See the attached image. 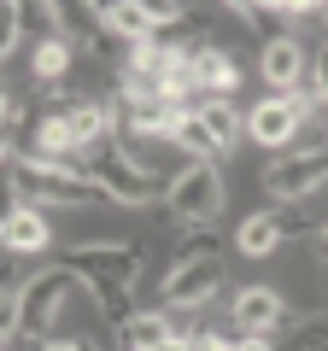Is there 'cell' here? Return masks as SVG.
I'll return each instance as SVG.
<instances>
[{"label": "cell", "instance_id": "obj_1", "mask_svg": "<svg viewBox=\"0 0 328 351\" xmlns=\"http://www.w3.org/2000/svg\"><path fill=\"white\" fill-rule=\"evenodd\" d=\"M6 182H12L18 205H36V199H47V205H89V199H106L89 176L65 170V164H47V158H36V152H6Z\"/></svg>", "mask_w": 328, "mask_h": 351}, {"label": "cell", "instance_id": "obj_2", "mask_svg": "<svg viewBox=\"0 0 328 351\" xmlns=\"http://www.w3.org/2000/svg\"><path fill=\"white\" fill-rule=\"evenodd\" d=\"M59 263L82 281H135L147 269V252L135 240H82V246H65Z\"/></svg>", "mask_w": 328, "mask_h": 351}, {"label": "cell", "instance_id": "obj_3", "mask_svg": "<svg viewBox=\"0 0 328 351\" xmlns=\"http://www.w3.org/2000/svg\"><path fill=\"white\" fill-rule=\"evenodd\" d=\"M164 205L182 217L188 228H211V217L223 211V176L217 164H188L164 182Z\"/></svg>", "mask_w": 328, "mask_h": 351}, {"label": "cell", "instance_id": "obj_4", "mask_svg": "<svg viewBox=\"0 0 328 351\" xmlns=\"http://www.w3.org/2000/svg\"><path fill=\"white\" fill-rule=\"evenodd\" d=\"M76 287H82V276H71L65 263H53V269H41V276H30V281H18V322H24V339L41 346V334L53 328L65 293H76Z\"/></svg>", "mask_w": 328, "mask_h": 351}, {"label": "cell", "instance_id": "obj_5", "mask_svg": "<svg viewBox=\"0 0 328 351\" xmlns=\"http://www.w3.org/2000/svg\"><path fill=\"white\" fill-rule=\"evenodd\" d=\"M323 182H328V147H316V152H281V158L264 170V193L281 199V205L311 199Z\"/></svg>", "mask_w": 328, "mask_h": 351}, {"label": "cell", "instance_id": "obj_6", "mask_svg": "<svg viewBox=\"0 0 328 351\" xmlns=\"http://www.w3.org/2000/svg\"><path fill=\"white\" fill-rule=\"evenodd\" d=\"M223 276H229L223 258H188V263H176V269L164 276V304H170V311H205V304L223 293Z\"/></svg>", "mask_w": 328, "mask_h": 351}, {"label": "cell", "instance_id": "obj_7", "mask_svg": "<svg viewBox=\"0 0 328 351\" xmlns=\"http://www.w3.org/2000/svg\"><path fill=\"white\" fill-rule=\"evenodd\" d=\"M305 123V94H270L264 106H253V117H246V135L258 141V147L281 152L293 135H299Z\"/></svg>", "mask_w": 328, "mask_h": 351}, {"label": "cell", "instance_id": "obj_8", "mask_svg": "<svg viewBox=\"0 0 328 351\" xmlns=\"http://www.w3.org/2000/svg\"><path fill=\"white\" fill-rule=\"evenodd\" d=\"M229 322H235V334H258V339H270L276 328H288L293 316H288V299H281L276 287H240L235 304H229Z\"/></svg>", "mask_w": 328, "mask_h": 351}, {"label": "cell", "instance_id": "obj_9", "mask_svg": "<svg viewBox=\"0 0 328 351\" xmlns=\"http://www.w3.org/2000/svg\"><path fill=\"white\" fill-rule=\"evenodd\" d=\"M112 112H117V129L124 135H176V123H182V106L176 100H112Z\"/></svg>", "mask_w": 328, "mask_h": 351}, {"label": "cell", "instance_id": "obj_10", "mask_svg": "<svg viewBox=\"0 0 328 351\" xmlns=\"http://www.w3.org/2000/svg\"><path fill=\"white\" fill-rule=\"evenodd\" d=\"M100 18H106V29H112V36L135 41V47H147V41H159V36H164L159 12H152V0H106Z\"/></svg>", "mask_w": 328, "mask_h": 351}, {"label": "cell", "instance_id": "obj_11", "mask_svg": "<svg viewBox=\"0 0 328 351\" xmlns=\"http://www.w3.org/2000/svg\"><path fill=\"white\" fill-rule=\"evenodd\" d=\"M0 240H6L12 258H30V252H47L53 246V223H47V211H36V205H12Z\"/></svg>", "mask_w": 328, "mask_h": 351}, {"label": "cell", "instance_id": "obj_12", "mask_svg": "<svg viewBox=\"0 0 328 351\" xmlns=\"http://www.w3.org/2000/svg\"><path fill=\"white\" fill-rule=\"evenodd\" d=\"M194 76H200L205 100H229L240 88V64H235V53H223V47H205L200 59H194Z\"/></svg>", "mask_w": 328, "mask_h": 351}, {"label": "cell", "instance_id": "obj_13", "mask_svg": "<svg viewBox=\"0 0 328 351\" xmlns=\"http://www.w3.org/2000/svg\"><path fill=\"white\" fill-rule=\"evenodd\" d=\"M240 24L253 29L264 47H276V41H293V12L288 6H270V0H246V6H235Z\"/></svg>", "mask_w": 328, "mask_h": 351}, {"label": "cell", "instance_id": "obj_14", "mask_svg": "<svg viewBox=\"0 0 328 351\" xmlns=\"http://www.w3.org/2000/svg\"><path fill=\"white\" fill-rule=\"evenodd\" d=\"M164 339H176L170 311H141L129 328H117V346H124V351H159Z\"/></svg>", "mask_w": 328, "mask_h": 351}, {"label": "cell", "instance_id": "obj_15", "mask_svg": "<svg viewBox=\"0 0 328 351\" xmlns=\"http://www.w3.org/2000/svg\"><path fill=\"white\" fill-rule=\"evenodd\" d=\"M305 76V47L299 41H276V47H264V82L276 88V94H293Z\"/></svg>", "mask_w": 328, "mask_h": 351}, {"label": "cell", "instance_id": "obj_16", "mask_svg": "<svg viewBox=\"0 0 328 351\" xmlns=\"http://www.w3.org/2000/svg\"><path fill=\"white\" fill-rule=\"evenodd\" d=\"M82 287H89L94 311H100L112 328H129V322L141 316V311H135V293H129V281H82Z\"/></svg>", "mask_w": 328, "mask_h": 351}, {"label": "cell", "instance_id": "obj_17", "mask_svg": "<svg viewBox=\"0 0 328 351\" xmlns=\"http://www.w3.org/2000/svg\"><path fill=\"white\" fill-rule=\"evenodd\" d=\"M235 246H240V258H270V252L281 246V223H276V211H253L246 223H240Z\"/></svg>", "mask_w": 328, "mask_h": 351}, {"label": "cell", "instance_id": "obj_18", "mask_svg": "<svg viewBox=\"0 0 328 351\" xmlns=\"http://www.w3.org/2000/svg\"><path fill=\"white\" fill-rule=\"evenodd\" d=\"M30 71H36V82L41 88H59L65 76H71V41L65 36H53V41H36V59H30Z\"/></svg>", "mask_w": 328, "mask_h": 351}, {"label": "cell", "instance_id": "obj_19", "mask_svg": "<svg viewBox=\"0 0 328 351\" xmlns=\"http://www.w3.org/2000/svg\"><path fill=\"white\" fill-rule=\"evenodd\" d=\"M170 141H176L182 152H194V164H211L217 152H223V147H217V135L205 129L200 112H182V123H176V135H170Z\"/></svg>", "mask_w": 328, "mask_h": 351}, {"label": "cell", "instance_id": "obj_20", "mask_svg": "<svg viewBox=\"0 0 328 351\" xmlns=\"http://www.w3.org/2000/svg\"><path fill=\"white\" fill-rule=\"evenodd\" d=\"M194 112H200L205 117V129H211V135H217V147H235V141L240 135H246V123H240V117H235V106H229V100H200V106H194Z\"/></svg>", "mask_w": 328, "mask_h": 351}, {"label": "cell", "instance_id": "obj_21", "mask_svg": "<svg viewBox=\"0 0 328 351\" xmlns=\"http://www.w3.org/2000/svg\"><path fill=\"white\" fill-rule=\"evenodd\" d=\"M59 29H65V41H100V29H106V18H100V6H76V0H59Z\"/></svg>", "mask_w": 328, "mask_h": 351}, {"label": "cell", "instance_id": "obj_22", "mask_svg": "<svg viewBox=\"0 0 328 351\" xmlns=\"http://www.w3.org/2000/svg\"><path fill=\"white\" fill-rule=\"evenodd\" d=\"M281 351H328V311L288 322V339H281Z\"/></svg>", "mask_w": 328, "mask_h": 351}, {"label": "cell", "instance_id": "obj_23", "mask_svg": "<svg viewBox=\"0 0 328 351\" xmlns=\"http://www.w3.org/2000/svg\"><path fill=\"white\" fill-rule=\"evenodd\" d=\"M276 223H281V240H311L316 228H323V223H316V211H311V199L281 205V211H276Z\"/></svg>", "mask_w": 328, "mask_h": 351}, {"label": "cell", "instance_id": "obj_24", "mask_svg": "<svg viewBox=\"0 0 328 351\" xmlns=\"http://www.w3.org/2000/svg\"><path fill=\"white\" fill-rule=\"evenodd\" d=\"M217 234L211 228H176V263H188V258H217Z\"/></svg>", "mask_w": 328, "mask_h": 351}, {"label": "cell", "instance_id": "obj_25", "mask_svg": "<svg viewBox=\"0 0 328 351\" xmlns=\"http://www.w3.org/2000/svg\"><path fill=\"white\" fill-rule=\"evenodd\" d=\"M18 41H24V18H18V0H12V6H0V59H12Z\"/></svg>", "mask_w": 328, "mask_h": 351}, {"label": "cell", "instance_id": "obj_26", "mask_svg": "<svg viewBox=\"0 0 328 351\" xmlns=\"http://www.w3.org/2000/svg\"><path fill=\"white\" fill-rule=\"evenodd\" d=\"M194 351H240V339L217 334V328H205V334H194Z\"/></svg>", "mask_w": 328, "mask_h": 351}, {"label": "cell", "instance_id": "obj_27", "mask_svg": "<svg viewBox=\"0 0 328 351\" xmlns=\"http://www.w3.org/2000/svg\"><path fill=\"white\" fill-rule=\"evenodd\" d=\"M36 351H100L94 339H41Z\"/></svg>", "mask_w": 328, "mask_h": 351}, {"label": "cell", "instance_id": "obj_28", "mask_svg": "<svg viewBox=\"0 0 328 351\" xmlns=\"http://www.w3.org/2000/svg\"><path fill=\"white\" fill-rule=\"evenodd\" d=\"M311 76H316V100H328V47L311 59Z\"/></svg>", "mask_w": 328, "mask_h": 351}, {"label": "cell", "instance_id": "obj_29", "mask_svg": "<svg viewBox=\"0 0 328 351\" xmlns=\"http://www.w3.org/2000/svg\"><path fill=\"white\" fill-rule=\"evenodd\" d=\"M311 252H316V263H328V223L311 234Z\"/></svg>", "mask_w": 328, "mask_h": 351}, {"label": "cell", "instance_id": "obj_30", "mask_svg": "<svg viewBox=\"0 0 328 351\" xmlns=\"http://www.w3.org/2000/svg\"><path fill=\"white\" fill-rule=\"evenodd\" d=\"M240 351H276L270 339H258V334H240Z\"/></svg>", "mask_w": 328, "mask_h": 351}, {"label": "cell", "instance_id": "obj_31", "mask_svg": "<svg viewBox=\"0 0 328 351\" xmlns=\"http://www.w3.org/2000/svg\"><path fill=\"white\" fill-rule=\"evenodd\" d=\"M159 351H194V339H188V334H176V339H164Z\"/></svg>", "mask_w": 328, "mask_h": 351}, {"label": "cell", "instance_id": "obj_32", "mask_svg": "<svg viewBox=\"0 0 328 351\" xmlns=\"http://www.w3.org/2000/svg\"><path fill=\"white\" fill-rule=\"evenodd\" d=\"M0 351H24V339H18V346H0Z\"/></svg>", "mask_w": 328, "mask_h": 351}]
</instances>
